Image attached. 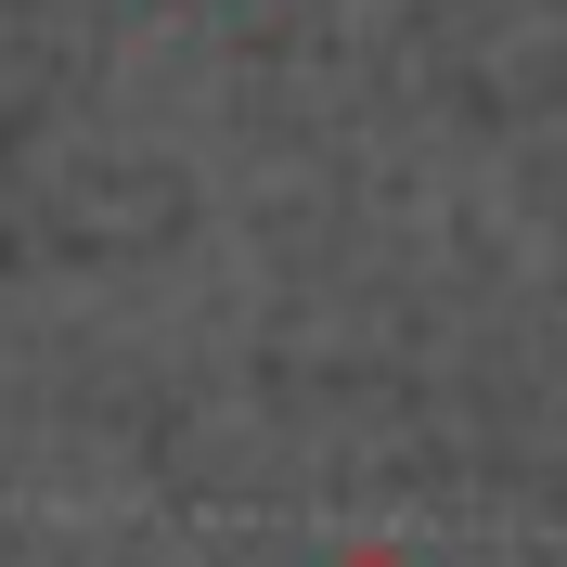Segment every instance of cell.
<instances>
[{
	"label": "cell",
	"mask_w": 567,
	"mask_h": 567,
	"mask_svg": "<svg viewBox=\"0 0 567 567\" xmlns=\"http://www.w3.org/2000/svg\"><path fill=\"white\" fill-rule=\"evenodd\" d=\"M336 567H413V555H388V542H349V555H336Z\"/></svg>",
	"instance_id": "6da1fadb"
}]
</instances>
